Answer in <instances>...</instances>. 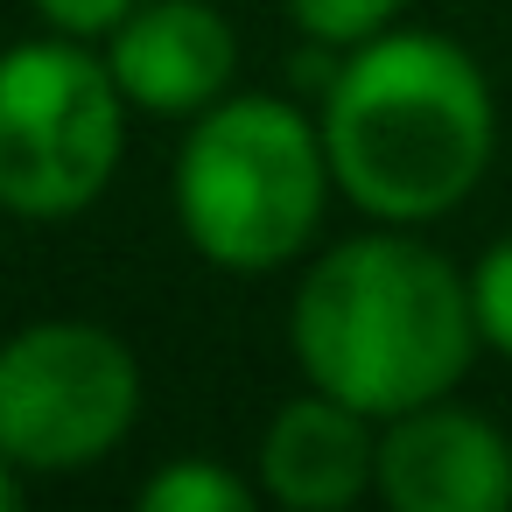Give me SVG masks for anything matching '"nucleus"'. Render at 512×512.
<instances>
[{
    "label": "nucleus",
    "instance_id": "nucleus-1",
    "mask_svg": "<svg viewBox=\"0 0 512 512\" xmlns=\"http://www.w3.org/2000/svg\"><path fill=\"white\" fill-rule=\"evenodd\" d=\"M323 148L337 190L386 218L428 225L456 211L498 148V106L477 57L428 29H379L323 85Z\"/></svg>",
    "mask_w": 512,
    "mask_h": 512
},
{
    "label": "nucleus",
    "instance_id": "nucleus-2",
    "mask_svg": "<svg viewBox=\"0 0 512 512\" xmlns=\"http://www.w3.org/2000/svg\"><path fill=\"white\" fill-rule=\"evenodd\" d=\"M288 337L302 379L372 421L442 400L484 344L470 281L435 246L400 232L330 246L295 288Z\"/></svg>",
    "mask_w": 512,
    "mask_h": 512
},
{
    "label": "nucleus",
    "instance_id": "nucleus-3",
    "mask_svg": "<svg viewBox=\"0 0 512 512\" xmlns=\"http://www.w3.org/2000/svg\"><path fill=\"white\" fill-rule=\"evenodd\" d=\"M330 183L323 127L281 99H225L176 155V218L211 267L267 274L316 239Z\"/></svg>",
    "mask_w": 512,
    "mask_h": 512
},
{
    "label": "nucleus",
    "instance_id": "nucleus-4",
    "mask_svg": "<svg viewBox=\"0 0 512 512\" xmlns=\"http://www.w3.org/2000/svg\"><path fill=\"white\" fill-rule=\"evenodd\" d=\"M127 92L85 36H36L0 57V211L78 218L120 169Z\"/></svg>",
    "mask_w": 512,
    "mask_h": 512
},
{
    "label": "nucleus",
    "instance_id": "nucleus-5",
    "mask_svg": "<svg viewBox=\"0 0 512 512\" xmlns=\"http://www.w3.org/2000/svg\"><path fill=\"white\" fill-rule=\"evenodd\" d=\"M141 414L134 351L78 316L29 323L0 344V456L64 477L127 442Z\"/></svg>",
    "mask_w": 512,
    "mask_h": 512
},
{
    "label": "nucleus",
    "instance_id": "nucleus-6",
    "mask_svg": "<svg viewBox=\"0 0 512 512\" xmlns=\"http://www.w3.org/2000/svg\"><path fill=\"white\" fill-rule=\"evenodd\" d=\"M379 491L393 512H505L512 442L463 407H407L379 435Z\"/></svg>",
    "mask_w": 512,
    "mask_h": 512
},
{
    "label": "nucleus",
    "instance_id": "nucleus-7",
    "mask_svg": "<svg viewBox=\"0 0 512 512\" xmlns=\"http://www.w3.org/2000/svg\"><path fill=\"white\" fill-rule=\"evenodd\" d=\"M120 92L148 113H204L239 71V36L204 0H141L106 50Z\"/></svg>",
    "mask_w": 512,
    "mask_h": 512
},
{
    "label": "nucleus",
    "instance_id": "nucleus-8",
    "mask_svg": "<svg viewBox=\"0 0 512 512\" xmlns=\"http://www.w3.org/2000/svg\"><path fill=\"white\" fill-rule=\"evenodd\" d=\"M372 414H358L337 393L288 400L267 435H260V484L288 505V512H344L351 498H365V484H379V442L365 428Z\"/></svg>",
    "mask_w": 512,
    "mask_h": 512
},
{
    "label": "nucleus",
    "instance_id": "nucleus-9",
    "mask_svg": "<svg viewBox=\"0 0 512 512\" xmlns=\"http://www.w3.org/2000/svg\"><path fill=\"white\" fill-rule=\"evenodd\" d=\"M141 505H148V512H246V505H253V484H239L232 470L190 456V463L155 470V477L141 484Z\"/></svg>",
    "mask_w": 512,
    "mask_h": 512
},
{
    "label": "nucleus",
    "instance_id": "nucleus-10",
    "mask_svg": "<svg viewBox=\"0 0 512 512\" xmlns=\"http://www.w3.org/2000/svg\"><path fill=\"white\" fill-rule=\"evenodd\" d=\"M288 15H295V29H302L309 43H323V50H358V43H372V36L400 15V0H288Z\"/></svg>",
    "mask_w": 512,
    "mask_h": 512
},
{
    "label": "nucleus",
    "instance_id": "nucleus-11",
    "mask_svg": "<svg viewBox=\"0 0 512 512\" xmlns=\"http://www.w3.org/2000/svg\"><path fill=\"white\" fill-rule=\"evenodd\" d=\"M470 309H477V337H484L498 358H512V239H498V246L477 260V274H470Z\"/></svg>",
    "mask_w": 512,
    "mask_h": 512
},
{
    "label": "nucleus",
    "instance_id": "nucleus-12",
    "mask_svg": "<svg viewBox=\"0 0 512 512\" xmlns=\"http://www.w3.org/2000/svg\"><path fill=\"white\" fill-rule=\"evenodd\" d=\"M141 0H36V15L57 29V36H113Z\"/></svg>",
    "mask_w": 512,
    "mask_h": 512
},
{
    "label": "nucleus",
    "instance_id": "nucleus-13",
    "mask_svg": "<svg viewBox=\"0 0 512 512\" xmlns=\"http://www.w3.org/2000/svg\"><path fill=\"white\" fill-rule=\"evenodd\" d=\"M15 505H22V463L0 456V512H15Z\"/></svg>",
    "mask_w": 512,
    "mask_h": 512
}]
</instances>
